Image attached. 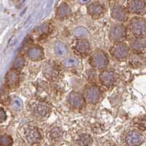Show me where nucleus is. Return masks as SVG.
<instances>
[{"label": "nucleus", "mask_w": 146, "mask_h": 146, "mask_svg": "<svg viewBox=\"0 0 146 146\" xmlns=\"http://www.w3.org/2000/svg\"><path fill=\"white\" fill-rule=\"evenodd\" d=\"M129 29L134 36L143 38L146 36V19L133 18L129 23Z\"/></svg>", "instance_id": "obj_3"}, {"label": "nucleus", "mask_w": 146, "mask_h": 146, "mask_svg": "<svg viewBox=\"0 0 146 146\" xmlns=\"http://www.w3.org/2000/svg\"><path fill=\"white\" fill-rule=\"evenodd\" d=\"M79 62L77 58H75V57H70V58H68L66 60H64L63 62V65L65 66L66 68H73L76 67L79 65Z\"/></svg>", "instance_id": "obj_26"}, {"label": "nucleus", "mask_w": 146, "mask_h": 146, "mask_svg": "<svg viewBox=\"0 0 146 146\" xmlns=\"http://www.w3.org/2000/svg\"><path fill=\"white\" fill-rule=\"evenodd\" d=\"M118 76L112 70H104L99 75V81L104 86L110 88L116 83Z\"/></svg>", "instance_id": "obj_8"}, {"label": "nucleus", "mask_w": 146, "mask_h": 146, "mask_svg": "<svg viewBox=\"0 0 146 146\" xmlns=\"http://www.w3.org/2000/svg\"><path fill=\"white\" fill-rule=\"evenodd\" d=\"M60 68L56 62H48L43 68V74L45 77L49 80H57L60 76Z\"/></svg>", "instance_id": "obj_6"}, {"label": "nucleus", "mask_w": 146, "mask_h": 146, "mask_svg": "<svg viewBox=\"0 0 146 146\" xmlns=\"http://www.w3.org/2000/svg\"><path fill=\"white\" fill-rule=\"evenodd\" d=\"M11 107L16 111H20L23 108L22 101L18 97H14L11 101Z\"/></svg>", "instance_id": "obj_23"}, {"label": "nucleus", "mask_w": 146, "mask_h": 146, "mask_svg": "<svg viewBox=\"0 0 146 146\" xmlns=\"http://www.w3.org/2000/svg\"><path fill=\"white\" fill-rule=\"evenodd\" d=\"M79 2L81 4H87L90 1V0H79Z\"/></svg>", "instance_id": "obj_31"}, {"label": "nucleus", "mask_w": 146, "mask_h": 146, "mask_svg": "<svg viewBox=\"0 0 146 146\" xmlns=\"http://www.w3.org/2000/svg\"><path fill=\"white\" fill-rule=\"evenodd\" d=\"M109 37L110 40L114 43H122L127 37L126 28L121 24L115 25L110 29Z\"/></svg>", "instance_id": "obj_4"}, {"label": "nucleus", "mask_w": 146, "mask_h": 146, "mask_svg": "<svg viewBox=\"0 0 146 146\" xmlns=\"http://www.w3.org/2000/svg\"><path fill=\"white\" fill-rule=\"evenodd\" d=\"M145 59L142 57L140 54H134L131 57L130 60H129V63L131 64V66L134 68H137L139 66H142L144 63Z\"/></svg>", "instance_id": "obj_21"}, {"label": "nucleus", "mask_w": 146, "mask_h": 146, "mask_svg": "<svg viewBox=\"0 0 146 146\" xmlns=\"http://www.w3.org/2000/svg\"><path fill=\"white\" fill-rule=\"evenodd\" d=\"M50 136L54 139H60L61 137V136H62V131L59 128L54 127L50 131Z\"/></svg>", "instance_id": "obj_29"}, {"label": "nucleus", "mask_w": 146, "mask_h": 146, "mask_svg": "<svg viewBox=\"0 0 146 146\" xmlns=\"http://www.w3.org/2000/svg\"><path fill=\"white\" fill-rule=\"evenodd\" d=\"M13 139L8 135H4L0 138V146H12Z\"/></svg>", "instance_id": "obj_28"}, {"label": "nucleus", "mask_w": 146, "mask_h": 146, "mask_svg": "<svg viewBox=\"0 0 146 146\" xmlns=\"http://www.w3.org/2000/svg\"><path fill=\"white\" fill-rule=\"evenodd\" d=\"M125 141L129 146H139L145 141V137L138 131H130L125 135Z\"/></svg>", "instance_id": "obj_7"}, {"label": "nucleus", "mask_w": 146, "mask_h": 146, "mask_svg": "<svg viewBox=\"0 0 146 146\" xmlns=\"http://www.w3.org/2000/svg\"><path fill=\"white\" fill-rule=\"evenodd\" d=\"M110 54L117 60H126L129 57L130 50L127 45L123 43H117L110 50Z\"/></svg>", "instance_id": "obj_5"}, {"label": "nucleus", "mask_w": 146, "mask_h": 146, "mask_svg": "<svg viewBox=\"0 0 146 146\" xmlns=\"http://www.w3.org/2000/svg\"><path fill=\"white\" fill-rule=\"evenodd\" d=\"M68 103L71 107L76 109H81L85 105V100L81 93L78 92H71L68 98Z\"/></svg>", "instance_id": "obj_12"}, {"label": "nucleus", "mask_w": 146, "mask_h": 146, "mask_svg": "<svg viewBox=\"0 0 146 146\" xmlns=\"http://www.w3.org/2000/svg\"><path fill=\"white\" fill-rule=\"evenodd\" d=\"M128 9L132 13L143 15L146 13V2L145 0H129Z\"/></svg>", "instance_id": "obj_10"}, {"label": "nucleus", "mask_w": 146, "mask_h": 146, "mask_svg": "<svg viewBox=\"0 0 146 146\" xmlns=\"http://www.w3.org/2000/svg\"><path fill=\"white\" fill-rule=\"evenodd\" d=\"M24 65H25V59L22 57H19L14 61L13 69L19 71L24 67Z\"/></svg>", "instance_id": "obj_25"}, {"label": "nucleus", "mask_w": 146, "mask_h": 146, "mask_svg": "<svg viewBox=\"0 0 146 146\" xmlns=\"http://www.w3.org/2000/svg\"><path fill=\"white\" fill-rule=\"evenodd\" d=\"M88 34L89 33H88V29L84 27H78L74 31V35L77 38H85L88 36Z\"/></svg>", "instance_id": "obj_27"}, {"label": "nucleus", "mask_w": 146, "mask_h": 146, "mask_svg": "<svg viewBox=\"0 0 146 146\" xmlns=\"http://www.w3.org/2000/svg\"><path fill=\"white\" fill-rule=\"evenodd\" d=\"M6 84L10 88H15L19 81V71L12 69L6 75Z\"/></svg>", "instance_id": "obj_17"}, {"label": "nucleus", "mask_w": 146, "mask_h": 146, "mask_svg": "<svg viewBox=\"0 0 146 146\" xmlns=\"http://www.w3.org/2000/svg\"><path fill=\"white\" fill-rule=\"evenodd\" d=\"M111 146H114V145H111Z\"/></svg>", "instance_id": "obj_32"}, {"label": "nucleus", "mask_w": 146, "mask_h": 146, "mask_svg": "<svg viewBox=\"0 0 146 146\" xmlns=\"http://www.w3.org/2000/svg\"><path fill=\"white\" fill-rule=\"evenodd\" d=\"M89 63L94 68L103 70L107 67L109 64L108 56L103 51H95L90 56Z\"/></svg>", "instance_id": "obj_2"}, {"label": "nucleus", "mask_w": 146, "mask_h": 146, "mask_svg": "<svg viewBox=\"0 0 146 146\" xmlns=\"http://www.w3.org/2000/svg\"><path fill=\"white\" fill-rule=\"evenodd\" d=\"M74 49L76 54L81 56L85 57L89 54L90 51V45L88 40L84 39H79L75 42L74 45Z\"/></svg>", "instance_id": "obj_11"}, {"label": "nucleus", "mask_w": 146, "mask_h": 146, "mask_svg": "<svg viewBox=\"0 0 146 146\" xmlns=\"http://www.w3.org/2000/svg\"><path fill=\"white\" fill-rule=\"evenodd\" d=\"M78 144L80 146H89L93 143V139L89 134H84L79 137L77 139Z\"/></svg>", "instance_id": "obj_22"}, {"label": "nucleus", "mask_w": 146, "mask_h": 146, "mask_svg": "<svg viewBox=\"0 0 146 146\" xmlns=\"http://www.w3.org/2000/svg\"><path fill=\"white\" fill-rule=\"evenodd\" d=\"M71 14V10L67 4H62L57 11V18L58 19H65Z\"/></svg>", "instance_id": "obj_20"}, {"label": "nucleus", "mask_w": 146, "mask_h": 146, "mask_svg": "<svg viewBox=\"0 0 146 146\" xmlns=\"http://www.w3.org/2000/svg\"><path fill=\"white\" fill-rule=\"evenodd\" d=\"M24 136L29 144H36L41 140L42 136L39 129L35 126H28L24 131Z\"/></svg>", "instance_id": "obj_9"}, {"label": "nucleus", "mask_w": 146, "mask_h": 146, "mask_svg": "<svg viewBox=\"0 0 146 146\" xmlns=\"http://www.w3.org/2000/svg\"><path fill=\"white\" fill-rule=\"evenodd\" d=\"M54 52L59 57H64L68 54V50L65 44L61 41L55 42L54 44Z\"/></svg>", "instance_id": "obj_19"}, {"label": "nucleus", "mask_w": 146, "mask_h": 146, "mask_svg": "<svg viewBox=\"0 0 146 146\" xmlns=\"http://www.w3.org/2000/svg\"><path fill=\"white\" fill-rule=\"evenodd\" d=\"M27 57L33 61H39L44 58V51L40 46H33L27 51Z\"/></svg>", "instance_id": "obj_16"}, {"label": "nucleus", "mask_w": 146, "mask_h": 146, "mask_svg": "<svg viewBox=\"0 0 146 146\" xmlns=\"http://www.w3.org/2000/svg\"><path fill=\"white\" fill-rule=\"evenodd\" d=\"M112 17L115 20L120 22L127 21L129 18V13L126 9L122 5H115L112 9Z\"/></svg>", "instance_id": "obj_14"}, {"label": "nucleus", "mask_w": 146, "mask_h": 146, "mask_svg": "<svg viewBox=\"0 0 146 146\" xmlns=\"http://www.w3.org/2000/svg\"><path fill=\"white\" fill-rule=\"evenodd\" d=\"M6 119H7V115H6L5 111L4 110L3 108L0 107V123L5 121Z\"/></svg>", "instance_id": "obj_30"}, {"label": "nucleus", "mask_w": 146, "mask_h": 146, "mask_svg": "<svg viewBox=\"0 0 146 146\" xmlns=\"http://www.w3.org/2000/svg\"><path fill=\"white\" fill-rule=\"evenodd\" d=\"M88 11L90 16L94 19H98L101 17L104 13V7L100 3L93 2L88 6Z\"/></svg>", "instance_id": "obj_15"}, {"label": "nucleus", "mask_w": 146, "mask_h": 146, "mask_svg": "<svg viewBox=\"0 0 146 146\" xmlns=\"http://www.w3.org/2000/svg\"><path fill=\"white\" fill-rule=\"evenodd\" d=\"M134 125L139 129L146 130V115L142 117H137L134 120Z\"/></svg>", "instance_id": "obj_24"}, {"label": "nucleus", "mask_w": 146, "mask_h": 146, "mask_svg": "<svg viewBox=\"0 0 146 146\" xmlns=\"http://www.w3.org/2000/svg\"><path fill=\"white\" fill-rule=\"evenodd\" d=\"M29 112L33 117L39 120L46 119L51 113V107L42 101H33L29 106Z\"/></svg>", "instance_id": "obj_1"}, {"label": "nucleus", "mask_w": 146, "mask_h": 146, "mask_svg": "<svg viewBox=\"0 0 146 146\" xmlns=\"http://www.w3.org/2000/svg\"><path fill=\"white\" fill-rule=\"evenodd\" d=\"M130 47L136 54L143 53L146 51V40L143 38H137L131 41Z\"/></svg>", "instance_id": "obj_18"}, {"label": "nucleus", "mask_w": 146, "mask_h": 146, "mask_svg": "<svg viewBox=\"0 0 146 146\" xmlns=\"http://www.w3.org/2000/svg\"><path fill=\"white\" fill-rule=\"evenodd\" d=\"M85 96L86 99L90 104H96L99 102L101 98V91L100 89L97 86H90L86 90L85 93Z\"/></svg>", "instance_id": "obj_13"}]
</instances>
